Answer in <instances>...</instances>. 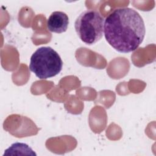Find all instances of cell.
I'll use <instances>...</instances> for the list:
<instances>
[{
  "mask_svg": "<svg viewBox=\"0 0 156 156\" xmlns=\"http://www.w3.org/2000/svg\"><path fill=\"white\" fill-rule=\"evenodd\" d=\"M106 41L116 51L128 53L136 50L143 42L146 28L138 12L129 7L118 8L106 17L104 22Z\"/></svg>",
  "mask_w": 156,
  "mask_h": 156,
  "instance_id": "obj_1",
  "label": "cell"
},
{
  "mask_svg": "<svg viewBox=\"0 0 156 156\" xmlns=\"http://www.w3.org/2000/svg\"><path fill=\"white\" fill-rule=\"evenodd\" d=\"M63 62L58 54L48 46L38 48L30 59L29 69L40 79H47L62 71Z\"/></svg>",
  "mask_w": 156,
  "mask_h": 156,
  "instance_id": "obj_2",
  "label": "cell"
},
{
  "mask_svg": "<svg viewBox=\"0 0 156 156\" xmlns=\"http://www.w3.org/2000/svg\"><path fill=\"white\" fill-rule=\"evenodd\" d=\"M104 22V18L98 10L88 9L82 12L77 18L74 27L81 41L88 45H92L102 37Z\"/></svg>",
  "mask_w": 156,
  "mask_h": 156,
  "instance_id": "obj_3",
  "label": "cell"
},
{
  "mask_svg": "<svg viewBox=\"0 0 156 156\" xmlns=\"http://www.w3.org/2000/svg\"><path fill=\"white\" fill-rule=\"evenodd\" d=\"M69 24L68 15L60 11L52 12L47 20V28L51 32L57 34L63 33L66 31Z\"/></svg>",
  "mask_w": 156,
  "mask_h": 156,
  "instance_id": "obj_4",
  "label": "cell"
},
{
  "mask_svg": "<svg viewBox=\"0 0 156 156\" xmlns=\"http://www.w3.org/2000/svg\"><path fill=\"white\" fill-rule=\"evenodd\" d=\"M36 155V154L27 144L17 142L12 144L5 151L4 155Z\"/></svg>",
  "mask_w": 156,
  "mask_h": 156,
  "instance_id": "obj_5",
  "label": "cell"
}]
</instances>
